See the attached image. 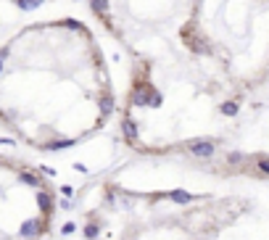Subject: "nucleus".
Masks as SVG:
<instances>
[{
    "label": "nucleus",
    "mask_w": 269,
    "mask_h": 240,
    "mask_svg": "<svg viewBox=\"0 0 269 240\" xmlns=\"http://www.w3.org/2000/svg\"><path fill=\"white\" fill-rule=\"evenodd\" d=\"M187 148H190V153L198 156V159H208V156L214 153V142L211 140H193Z\"/></svg>",
    "instance_id": "nucleus-1"
},
{
    "label": "nucleus",
    "mask_w": 269,
    "mask_h": 240,
    "mask_svg": "<svg viewBox=\"0 0 269 240\" xmlns=\"http://www.w3.org/2000/svg\"><path fill=\"white\" fill-rule=\"evenodd\" d=\"M42 230H45L42 219H27V222L21 224V230H19V235L21 238H35V235H40Z\"/></svg>",
    "instance_id": "nucleus-2"
},
{
    "label": "nucleus",
    "mask_w": 269,
    "mask_h": 240,
    "mask_svg": "<svg viewBox=\"0 0 269 240\" xmlns=\"http://www.w3.org/2000/svg\"><path fill=\"white\" fill-rule=\"evenodd\" d=\"M122 132H124V138H127V142H135L137 140V124L132 119H124L122 121Z\"/></svg>",
    "instance_id": "nucleus-3"
},
{
    "label": "nucleus",
    "mask_w": 269,
    "mask_h": 240,
    "mask_svg": "<svg viewBox=\"0 0 269 240\" xmlns=\"http://www.w3.org/2000/svg\"><path fill=\"white\" fill-rule=\"evenodd\" d=\"M37 206H40L45 214H50V211H53V198H50L45 190H40V193H37Z\"/></svg>",
    "instance_id": "nucleus-4"
},
{
    "label": "nucleus",
    "mask_w": 269,
    "mask_h": 240,
    "mask_svg": "<svg viewBox=\"0 0 269 240\" xmlns=\"http://www.w3.org/2000/svg\"><path fill=\"white\" fill-rule=\"evenodd\" d=\"M19 180H21L24 185H29V187H42V180L37 177V174H32V172H19Z\"/></svg>",
    "instance_id": "nucleus-5"
},
{
    "label": "nucleus",
    "mask_w": 269,
    "mask_h": 240,
    "mask_svg": "<svg viewBox=\"0 0 269 240\" xmlns=\"http://www.w3.org/2000/svg\"><path fill=\"white\" fill-rule=\"evenodd\" d=\"M169 198H172L174 203H190V200H193V196L185 193V190H172V193H169Z\"/></svg>",
    "instance_id": "nucleus-6"
},
{
    "label": "nucleus",
    "mask_w": 269,
    "mask_h": 240,
    "mask_svg": "<svg viewBox=\"0 0 269 240\" xmlns=\"http://www.w3.org/2000/svg\"><path fill=\"white\" fill-rule=\"evenodd\" d=\"M111 111H114V98H111V95H103V98H101V114L106 116Z\"/></svg>",
    "instance_id": "nucleus-7"
},
{
    "label": "nucleus",
    "mask_w": 269,
    "mask_h": 240,
    "mask_svg": "<svg viewBox=\"0 0 269 240\" xmlns=\"http://www.w3.org/2000/svg\"><path fill=\"white\" fill-rule=\"evenodd\" d=\"M16 5L21 11H32V8H37V5H42V0H16Z\"/></svg>",
    "instance_id": "nucleus-8"
},
{
    "label": "nucleus",
    "mask_w": 269,
    "mask_h": 240,
    "mask_svg": "<svg viewBox=\"0 0 269 240\" xmlns=\"http://www.w3.org/2000/svg\"><path fill=\"white\" fill-rule=\"evenodd\" d=\"M69 145H74V140H56V142H50V145H45L48 151H61V148H69Z\"/></svg>",
    "instance_id": "nucleus-9"
},
{
    "label": "nucleus",
    "mask_w": 269,
    "mask_h": 240,
    "mask_svg": "<svg viewBox=\"0 0 269 240\" xmlns=\"http://www.w3.org/2000/svg\"><path fill=\"white\" fill-rule=\"evenodd\" d=\"M8 56H11V45H3V48H0V74H3V69H5Z\"/></svg>",
    "instance_id": "nucleus-10"
},
{
    "label": "nucleus",
    "mask_w": 269,
    "mask_h": 240,
    "mask_svg": "<svg viewBox=\"0 0 269 240\" xmlns=\"http://www.w3.org/2000/svg\"><path fill=\"white\" fill-rule=\"evenodd\" d=\"M222 114L235 116V114H238V103H222Z\"/></svg>",
    "instance_id": "nucleus-11"
},
{
    "label": "nucleus",
    "mask_w": 269,
    "mask_h": 240,
    "mask_svg": "<svg viewBox=\"0 0 269 240\" xmlns=\"http://www.w3.org/2000/svg\"><path fill=\"white\" fill-rule=\"evenodd\" d=\"M84 235H87L90 240H95L98 238V224H87L84 227Z\"/></svg>",
    "instance_id": "nucleus-12"
},
{
    "label": "nucleus",
    "mask_w": 269,
    "mask_h": 240,
    "mask_svg": "<svg viewBox=\"0 0 269 240\" xmlns=\"http://www.w3.org/2000/svg\"><path fill=\"white\" fill-rule=\"evenodd\" d=\"M259 169L264 172V174H269V161H267V159H261V161H259Z\"/></svg>",
    "instance_id": "nucleus-13"
},
{
    "label": "nucleus",
    "mask_w": 269,
    "mask_h": 240,
    "mask_svg": "<svg viewBox=\"0 0 269 240\" xmlns=\"http://www.w3.org/2000/svg\"><path fill=\"white\" fill-rule=\"evenodd\" d=\"M74 227H77V224H71V222L63 224V235H71V232H74Z\"/></svg>",
    "instance_id": "nucleus-14"
},
{
    "label": "nucleus",
    "mask_w": 269,
    "mask_h": 240,
    "mask_svg": "<svg viewBox=\"0 0 269 240\" xmlns=\"http://www.w3.org/2000/svg\"><path fill=\"white\" fill-rule=\"evenodd\" d=\"M227 161H243V156H240V153H229Z\"/></svg>",
    "instance_id": "nucleus-15"
}]
</instances>
